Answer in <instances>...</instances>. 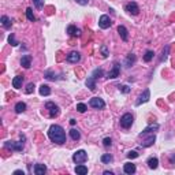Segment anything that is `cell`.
Listing matches in <instances>:
<instances>
[{"label": "cell", "mask_w": 175, "mask_h": 175, "mask_svg": "<svg viewBox=\"0 0 175 175\" xmlns=\"http://www.w3.org/2000/svg\"><path fill=\"white\" fill-rule=\"evenodd\" d=\"M48 137L52 142H55V144L62 145L66 142V131L62 126H59V125H52V126L49 127Z\"/></svg>", "instance_id": "obj_1"}, {"label": "cell", "mask_w": 175, "mask_h": 175, "mask_svg": "<svg viewBox=\"0 0 175 175\" xmlns=\"http://www.w3.org/2000/svg\"><path fill=\"white\" fill-rule=\"evenodd\" d=\"M45 108L49 111V118H56L60 114V108L54 103V101H47L45 103Z\"/></svg>", "instance_id": "obj_2"}, {"label": "cell", "mask_w": 175, "mask_h": 175, "mask_svg": "<svg viewBox=\"0 0 175 175\" xmlns=\"http://www.w3.org/2000/svg\"><path fill=\"white\" fill-rule=\"evenodd\" d=\"M73 160H74L75 164H82V163H85L88 160V153L84 149L77 151V152L73 155Z\"/></svg>", "instance_id": "obj_3"}, {"label": "cell", "mask_w": 175, "mask_h": 175, "mask_svg": "<svg viewBox=\"0 0 175 175\" xmlns=\"http://www.w3.org/2000/svg\"><path fill=\"white\" fill-rule=\"evenodd\" d=\"M133 121H134L133 115L129 112H126V114L122 115V118L119 122H121V126L123 127V129H129V127H131V125H133Z\"/></svg>", "instance_id": "obj_4"}, {"label": "cell", "mask_w": 175, "mask_h": 175, "mask_svg": "<svg viewBox=\"0 0 175 175\" xmlns=\"http://www.w3.org/2000/svg\"><path fill=\"white\" fill-rule=\"evenodd\" d=\"M89 106L96 110H103L106 107V103H104V100L101 97H92L89 101Z\"/></svg>", "instance_id": "obj_5"}, {"label": "cell", "mask_w": 175, "mask_h": 175, "mask_svg": "<svg viewBox=\"0 0 175 175\" xmlns=\"http://www.w3.org/2000/svg\"><path fill=\"white\" fill-rule=\"evenodd\" d=\"M23 141V140H22ZM15 142V141H7L4 144V147L7 148V149H11V151H17V152H21L23 149V142Z\"/></svg>", "instance_id": "obj_6"}, {"label": "cell", "mask_w": 175, "mask_h": 175, "mask_svg": "<svg viewBox=\"0 0 175 175\" xmlns=\"http://www.w3.org/2000/svg\"><path fill=\"white\" fill-rule=\"evenodd\" d=\"M125 10H126L129 14H131V15H138L140 14V7H138V4H137L136 2L127 3V4L125 6Z\"/></svg>", "instance_id": "obj_7"}, {"label": "cell", "mask_w": 175, "mask_h": 175, "mask_svg": "<svg viewBox=\"0 0 175 175\" xmlns=\"http://www.w3.org/2000/svg\"><path fill=\"white\" fill-rule=\"evenodd\" d=\"M149 99H151V90L149 89H145L144 92L140 95V97H138V100H137L136 106H141V104L147 103V101H149Z\"/></svg>", "instance_id": "obj_8"}, {"label": "cell", "mask_w": 175, "mask_h": 175, "mask_svg": "<svg viewBox=\"0 0 175 175\" xmlns=\"http://www.w3.org/2000/svg\"><path fill=\"white\" fill-rule=\"evenodd\" d=\"M111 25H112V22H111V18L108 15L100 17V19H99V26H100L101 29H108V28H111Z\"/></svg>", "instance_id": "obj_9"}, {"label": "cell", "mask_w": 175, "mask_h": 175, "mask_svg": "<svg viewBox=\"0 0 175 175\" xmlns=\"http://www.w3.org/2000/svg\"><path fill=\"white\" fill-rule=\"evenodd\" d=\"M119 73H121V65L119 63H115L112 67V70L107 74V78H111V80H115V78L119 77Z\"/></svg>", "instance_id": "obj_10"}, {"label": "cell", "mask_w": 175, "mask_h": 175, "mask_svg": "<svg viewBox=\"0 0 175 175\" xmlns=\"http://www.w3.org/2000/svg\"><path fill=\"white\" fill-rule=\"evenodd\" d=\"M66 60L69 63H78L81 60V54L80 52H70L69 55H67V58H66Z\"/></svg>", "instance_id": "obj_11"}, {"label": "cell", "mask_w": 175, "mask_h": 175, "mask_svg": "<svg viewBox=\"0 0 175 175\" xmlns=\"http://www.w3.org/2000/svg\"><path fill=\"white\" fill-rule=\"evenodd\" d=\"M67 33L71 37H81V29L75 28L74 25H70L69 28H67Z\"/></svg>", "instance_id": "obj_12"}, {"label": "cell", "mask_w": 175, "mask_h": 175, "mask_svg": "<svg viewBox=\"0 0 175 175\" xmlns=\"http://www.w3.org/2000/svg\"><path fill=\"white\" fill-rule=\"evenodd\" d=\"M23 80H25V78H23L22 75H17V77H14L13 78V86L15 88V89H21L22 84H23Z\"/></svg>", "instance_id": "obj_13"}, {"label": "cell", "mask_w": 175, "mask_h": 175, "mask_svg": "<svg viewBox=\"0 0 175 175\" xmlns=\"http://www.w3.org/2000/svg\"><path fill=\"white\" fill-rule=\"evenodd\" d=\"M118 33L119 36H121V39L123 40V41H127L129 40V34H127V29L125 28V26H118Z\"/></svg>", "instance_id": "obj_14"}, {"label": "cell", "mask_w": 175, "mask_h": 175, "mask_svg": "<svg viewBox=\"0 0 175 175\" xmlns=\"http://www.w3.org/2000/svg\"><path fill=\"white\" fill-rule=\"evenodd\" d=\"M21 65L25 67V69H30L32 66V56L30 55H23L21 59Z\"/></svg>", "instance_id": "obj_15"}, {"label": "cell", "mask_w": 175, "mask_h": 175, "mask_svg": "<svg viewBox=\"0 0 175 175\" xmlns=\"http://www.w3.org/2000/svg\"><path fill=\"white\" fill-rule=\"evenodd\" d=\"M45 173H47V167L44 164H40L39 163V164L34 166V174L36 175H44Z\"/></svg>", "instance_id": "obj_16"}, {"label": "cell", "mask_w": 175, "mask_h": 175, "mask_svg": "<svg viewBox=\"0 0 175 175\" xmlns=\"http://www.w3.org/2000/svg\"><path fill=\"white\" fill-rule=\"evenodd\" d=\"M157 129H159V125L157 123H153V125H149L148 127H145L144 131H142L141 134H140V137H142V136H145L147 133H152V131H156Z\"/></svg>", "instance_id": "obj_17"}, {"label": "cell", "mask_w": 175, "mask_h": 175, "mask_svg": "<svg viewBox=\"0 0 175 175\" xmlns=\"http://www.w3.org/2000/svg\"><path fill=\"white\" fill-rule=\"evenodd\" d=\"M123 171L126 174H134L136 173V164H133V163H126V164L123 166Z\"/></svg>", "instance_id": "obj_18"}, {"label": "cell", "mask_w": 175, "mask_h": 175, "mask_svg": "<svg viewBox=\"0 0 175 175\" xmlns=\"http://www.w3.org/2000/svg\"><path fill=\"white\" fill-rule=\"evenodd\" d=\"M157 166H159L157 157H149V159H148V167H149L151 170H156Z\"/></svg>", "instance_id": "obj_19"}, {"label": "cell", "mask_w": 175, "mask_h": 175, "mask_svg": "<svg viewBox=\"0 0 175 175\" xmlns=\"http://www.w3.org/2000/svg\"><path fill=\"white\" fill-rule=\"evenodd\" d=\"M85 84H86V86L89 88L90 90H92V92H95V90H96V78H93L92 75H90V77L88 78Z\"/></svg>", "instance_id": "obj_20"}, {"label": "cell", "mask_w": 175, "mask_h": 175, "mask_svg": "<svg viewBox=\"0 0 175 175\" xmlns=\"http://www.w3.org/2000/svg\"><path fill=\"white\" fill-rule=\"evenodd\" d=\"M0 21H2V25H3V28H4V29H10V28H11V25H13L11 19L8 18L7 15H3Z\"/></svg>", "instance_id": "obj_21"}, {"label": "cell", "mask_w": 175, "mask_h": 175, "mask_svg": "<svg viewBox=\"0 0 175 175\" xmlns=\"http://www.w3.org/2000/svg\"><path fill=\"white\" fill-rule=\"evenodd\" d=\"M155 141H156V137H155V134H152V136H151L149 138L145 140V142H142L141 147L148 148V147H151V145H153V144H155Z\"/></svg>", "instance_id": "obj_22"}, {"label": "cell", "mask_w": 175, "mask_h": 175, "mask_svg": "<svg viewBox=\"0 0 175 175\" xmlns=\"http://www.w3.org/2000/svg\"><path fill=\"white\" fill-rule=\"evenodd\" d=\"M134 62H136V55L129 54L127 55V58H126V60H125V66L131 67V65H134Z\"/></svg>", "instance_id": "obj_23"}, {"label": "cell", "mask_w": 175, "mask_h": 175, "mask_svg": "<svg viewBox=\"0 0 175 175\" xmlns=\"http://www.w3.org/2000/svg\"><path fill=\"white\" fill-rule=\"evenodd\" d=\"M26 111V104L23 103V101H19V103L15 104V112L17 114H22Z\"/></svg>", "instance_id": "obj_24"}, {"label": "cell", "mask_w": 175, "mask_h": 175, "mask_svg": "<svg viewBox=\"0 0 175 175\" xmlns=\"http://www.w3.org/2000/svg\"><path fill=\"white\" fill-rule=\"evenodd\" d=\"M40 95L41 96H49L51 95V88H49L48 85H43L40 86Z\"/></svg>", "instance_id": "obj_25"}, {"label": "cell", "mask_w": 175, "mask_h": 175, "mask_svg": "<svg viewBox=\"0 0 175 175\" xmlns=\"http://www.w3.org/2000/svg\"><path fill=\"white\" fill-rule=\"evenodd\" d=\"M75 173L78 175H85V174H88V167H85L84 164H78L77 167H75Z\"/></svg>", "instance_id": "obj_26"}, {"label": "cell", "mask_w": 175, "mask_h": 175, "mask_svg": "<svg viewBox=\"0 0 175 175\" xmlns=\"http://www.w3.org/2000/svg\"><path fill=\"white\" fill-rule=\"evenodd\" d=\"M70 137H71L74 141H78V140L81 138V133L77 129H71L70 130Z\"/></svg>", "instance_id": "obj_27"}, {"label": "cell", "mask_w": 175, "mask_h": 175, "mask_svg": "<svg viewBox=\"0 0 175 175\" xmlns=\"http://www.w3.org/2000/svg\"><path fill=\"white\" fill-rule=\"evenodd\" d=\"M112 160H114V157L110 153H104L101 156V163H104V164H110V163H112Z\"/></svg>", "instance_id": "obj_28"}, {"label": "cell", "mask_w": 175, "mask_h": 175, "mask_svg": "<svg viewBox=\"0 0 175 175\" xmlns=\"http://www.w3.org/2000/svg\"><path fill=\"white\" fill-rule=\"evenodd\" d=\"M26 17H28V19L30 22H34L36 21V17H34V14H33V10H32L30 7L29 8H26Z\"/></svg>", "instance_id": "obj_29"}, {"label": "cell", "mask_w": 175, "mask_h": 175, "mask_svg": "<svg viewBox=\"0 0 175 175\" xmlns=\"http://www.w3.org/2000/svg\"><path fill=\"white\" fill-rule=\"evenodd\" d=\"M103 75H104L103 69H96L95 71L92 73V77H93V78H96V80H97V78H100V77H103Z\"/></svg>", "instance_id": "obj_30"}, {"label": "cell", "mask_w": 175, "mask_h": 175, "mask_svg": "<svg viewBox=\"0 0 175 175\" xmlns=\"http://www.w3.org/2000/svg\"><path fill=\"white\" fill-rule=\"evenodd\" d=\"M153 56H155V52H153V51H151V49H149V51L145 52L144 60H145V62H151V60L153 59Z\"/></svg>", "instance_id": "obj_31"}, {"label": "cell", "mask_w": 175, "mask_h": 175, "mask_svg": "<svg viewBox=\"0 0 175 175\" xmlns=\"http://www.w3.org/2000/svg\"><path fill=\"white\" fill-rule=\"evenodd\" d=\"M8 43H10L13 47H17V45L19 44V43L15 40V36H14V33H11V34H10V37H8Z\"/></svg>", "instance_id": "obj_32"}, {"label": "cell", "mask_w": 175, "mask_h": 175, "mask_svg": "<svg viewBox=\"0 0 175 175\" xmlns=\"http://www.w3.org/2000/svg\"><path fill=\"white\" fill-rule=\"evenodd\" d=\"M86 110H88L86 104H84V103H80V104H77V111H78V112L84 114V112H85Z\"/></svg>", "instance_id": "obj_33"}, {"label": "cell", "mask_w": 175, "mask_h": 175, "mask_svg": "<svg viewBox=\"0 0 175 175\" xmlns=\"http://www.w3.org/2000/svg\"><path fill=\"white\" fill-rule=\"evenodd\" d=\"M118 88H119V90H121L122 93H125V95H127V93H130V90H131V89H130V88L127 86V85H119Z\"/></svg>", "instance_id": "obj_34"}, {"label": "cell", "mask_w": 175, "mask_h": 175, "mask_svg": "<svg viewBox=\"0 0 175 175\" xmlns=\"http://www.w3.org/2000/svg\"><path fill=\"white\" fill-rule=\"evenodd\" d=\"M101 55H103V58H107L110 55V52H108V47L107 45H101Z\"/></svg>", "instance_id": "obj_35"}, {"label": "cell", "mask_w": 175, "mask_h": 175, "mask_svg": "<svg viewBox=\"0 0 175 175\" xmlns=\"http://www.w3.org/2000/svg\"><path fill=\"white\" fill-rule=\"evenodd\" d=\"M28 95H30V93H33L34 92V84L33 82H30V84H28V86H26V90H25Z\"/></svg>", "instance_id": "obj_36"}, {"label": "cell", "mask_w": 175, "mask_h": 175, "mask_svg": "<svg viewBox=\"0 0 175 175\" xmlns=\"http://www.w3.org/2000/svg\"><path fill=\"white\" fill-rule=\"evenodd\" d=\"M34 6H36V8H39V10H41L44 7V0H33Z\"/></svg>", "instance_id": "obj_37"}, {"label": "cell", "mask_w": 175, "mask_h": 175, "mask_svg": "<svg viewBox=\"0 0 175 175\" xmlns=\"http://www.w3.org/2000/svg\"><path fill=\"white\" fill-rule=\"evenodd\" d=\"M168 51H170V45H167V47H166V49H164V51H163V56H162V59H160V62H163V60H166V59H167Z\"/></svg>", "instance_id": "obj_38"}, {"label": "cell", "mask_w": 175, "mask_h": 175, "mask_svg": "<svg viewBox=\"0 0 175 175\" xmlns=\"http://www.w3.org/2000/svg\"><path fill=\"white\" fill-rule=\"evenodd\" d=\"M127 157H129V159H137V157H138V153H137L136 151H130V152L127 153Z\"/></svg>", "instance_id": "obj_39"}, {"label": "cell", "mask_w": 175, "mask_h": 175, "mask_svg": "<svg viewBox=\"0 0 175 175\" xmlns=\"http://www.w3.org/2000/svg\"><path fill=\"white\" fill-rule=\"evenodd\" d=\"M103 144H104V147H111V145H112V140L107 137V138L103 140Z\"/></svg>", "instance_id": "obj_40"}, {"label": "cell", "mask_w": 175, "mask_h": 175, "mask_svg": "<svg viewBox=\"0 0 175 175\" xmlns=\"http://www.w3.org/2000/svg\"><path fill=\"white\" fill-rule=\"evenodd\" d=\"M75 2H77L78 4H81V6H86L89 0H75Z\"/></svg>", "instance_id": "obj_41"}, {"label": "cell", "mask_w": 175, "mask_h": 175, "mask_svg": "<svg viewBox=\"0 0 175 175\" xmlns=\"http://www.w3.org/2000/svg\"><path fill=\"white\" fill-rule=\"evenodd\" d=\"M14 175H25V171H22V170H17V171H14Z\"/></svg>", "instance_id": "obj_42"}, {"label": "cell", "mask_w": 175, "mask_h": 175, "mask_svg": "<svg viewBox=\"0 0 175 175\" xmlns=\"http://www.w3.org/2000/svg\"><path fill=\"white\" fill-rule=\"evenodd\" d=\"M70 125H71V126H74V125H75V119H70Z\"/></svg>", "instance_id": "obj_43"}, {"label": "cell", "mask_w": 175, "mask_h": 175, "mask_svg": "<svg viewBox=\"0 0 175 175\" xmlns=\"http://www.w3.org/2000/svg\"><path fill=\"white\" fill-rule=\"evenodd\" d=\"M112 171H104V175H112Z\"/></svg>", "instance_id": "obj_44"}]
</instances>
